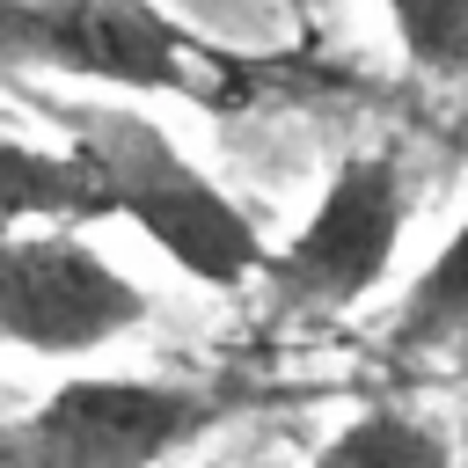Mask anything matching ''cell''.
<instances>
[{"label":"cell","mask_w":468,"mask_h":468,"mask_svg":"<svg viewBox=\"0 0 468 468\" xmlns=\"http://www.w3.org/2000/svg\"><path fill=\"white\" fill-rule=\"evenodd\" d=\"M388 351L402 366H468V212L395 300Z\"/></svg>","instance_id":"7"},{"label":"cell","mask_w":468,"mask_h":468,"mask_svg":"<svg viewBox=\"0 0 468 468\" xmlns=\"http://www.w3.org/2000/svg\"><path fill=\"white\" fill-rule=\"evenodd\" d=\"M249 388L168 380V373H80L58 380L29 417L0 424V468H161L219 431Z\"/></svg>","instance_id":"3"},{"label":"cell","mask_w":468,"mask_h":468,"mask_svg":"<svg viewBox=\"0 0 468 468\" xmlns=\"http://www.w3.org/2000/svg\"><path fill=\"white\" fill-rule=\"evenodd\" d=\"M110 212V183L102 168L73 146V139H29L0 117V234H29V227H102Z\"/></svg>","instance_id":"6"},{"label":"cell","mask_w":468,"mask_h":468,"mask_svg":"<svg viewBox=\"0 0 468 468\" xmlns=\"http://www.w3.org/2000/svg\"><path fill=\"white\" fill-rule=\"evenodd\" d=\"M146 292L88 241V227L0 234V344L29 358H88L146 322Z\"/></svg>","instance_id":"5"},{"label":"cell","mask_w":468,"mask_h":468,"mask_svg":"<svg viewBox=\"0 0 468 468\" xmlns=\"http://www.w3.org/2000/svg\"><path fill=\"white\" fill-rule=\"evenodd\" d=\"M402 58L431 80H468V0H380Z\"/></svg>","instance_id":"9"},{"label":"cell","mask_w":468,"mask_h":468,"mask_svg":"<svg viewBox=\"0 0 468 468\" xmlns=\"http://www.w3.org/2000/svg\"><path fill=\"white\" fill-rule=\"evenodd\" d=\"M51 117H58V139H73L102 168L110 212L132 219L183 278H197L212 292H241L263 278L271 249H263L256 219L183 154V139L161 117H146L117 95H58Z\"/></svg>","instance_id":"2"},{"label":"cell","mask_w":468,"mask_h":468,"mask_svg":"<svg viewBox=\"0 0 468 468\" xmlns=\"http://www.w3.org/2000/svg\"><path fill=\"white\" fill-rule=\"evenodd\" d=\"M307 468H453V439L410 410H358L322 439Z\"/></svg>","instance_id":"8"},{"label":"cell","mask_w":468,"mask_h":468,"mask_svg":"<svg viewBox=\"0 0 468 468\" xmlns=\"http://www.w3.org/2000/svg\"><path fill=\"white\" fill-rule=\"evenodd\" d=\"M402 227H410V183L395 154H344L314 212L285 249H271L256 285L271 292L278 314H344L388 278Z\"/></svg>","instance_id":"4"},{"label":"cell","mask_w":468,"mask_h":468,"mask_svg":"<svg viewBox=\"0 0 468 468\" xmlns=\"http://www.w3.org/2000/svg\"><path fill=\"white\" fill-rule=\"evenodd\" d=\"M0 73H44L146 102L161 95L205 117H241L307 80L278 51H241L190 29L168 15V0H0Z\"/></svg>","instance_id":"1"}]
</instances>
